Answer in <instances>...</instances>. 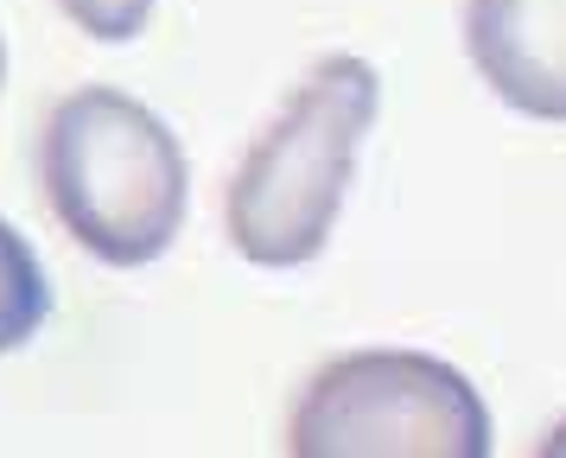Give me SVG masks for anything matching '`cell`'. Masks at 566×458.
<instances>
[{
  "label": "cell",
  "instance_id": "cell-1",
  "mask_svg": "<svg viewBox=\"0 0 566 458\" xmlns=\"http://www.w3.org/2000/svg\"><path fill=\"white\" fill-rule=\"evenodd\" d=\"M45 204L103 268H147L172 249L191 204L179 134L108 83L71 90L39 140Z\"/></svg>",
  "mask_w": 566,
  "mask_h": 458
},
{
  "label": "cell",
  "instance_id": "cell-2",
  "mask_svg": "<svg viewBox=\"0 0 566 458\" xmlns=\"http://www.w3.org/2000/svg\"><path fill=\"white\" fill-rule=\"evenodd\" d=\"M382 76L350 51H332L306 71V83L281 102V115L242 153L223 198V223L242 261L255 268H306L332 242L344 210L357 147L376 127Z\"/></svg>",
  "mask_w": 566,
  "mask_h": 458
},
{
  "label": "cell",
  "instance_id": "cell-3",
  "mask_svg": "<svg viewBox=\"0 0 566 458\" xmlns=\"http://www.w3.org/2000/svg\"><path fill=\"white\" fill-rule=\"evenodd\" d=\"M293 458H484V395L427 351L332 356L286 420Z\"/></svg>",
  "mask_w": 566,
  "mask_h": 458
},
{
  "label": "cell",
  "instance_id": "cell-4",
  "mask_svg": "<svg viewBox=\"0 0 566 458\" xmlns=\"http://www.w3.org/2000/svg\"><path fill=\"white\" fill-rule=\"evenodd\" d=\"M464 51L515 115L566 122V0H464Z\"/></svg>",
  "mask_w": 566,
  "mask_h": 458
},
{
  "label": "cell",
  "instance_id": "cell-5",
  "mask_svg": "<svg viewBox=\"0 0 566 458\" xmlns=\"http://www.w3.org/2000/svg\"><path fill=\"white\" fill-rule=\"evenodd\" d=\"M45 319H52V280L39 268L32 242L0 217V356L32 344Z\"/></svg>",
  "mask_w": 566,
  "mask_h": 458
},
{
  "label": "cell",
  "instance_id": "cell-6",
  "mask_svg": "<svg viewBox=\"0 0 566 458\" xmlns=\"http://www.w3.org/2000/svg\"><path fill=\"white\" fill-rule=\"evenodd\" d=\"M57 7H64V20L77 32L103 39V45H128L154 20V0H57Z\"/></svg>",
  "mask_w": 566,
  "mask_h": 458
},
{
  "label": "cell",
  "instance_id": "cell-7",
  "mask_svg": "<svg viewBox=\"0 0 566 458\" xmlns=\"http://www.w3.org/2000/svg\"><path fill=\"white\" fill-rule=\"evenodd\" d=\"M541 452H566V427L554 433V439H547V446H541Z\"/></svg>",
  "mask_w": 566,
  "mask_h": 458
},
{
  "label": "cell",
  "instance_id": "cell-8",
  "mask_svg": "<svg viewBox=\"0 0 566 458\" xmlns=\"http://www.w3.org/2000/svg\"><path fill=\"white\" fill-rule=\"evenodd\" d=\"M0 83H7V45H0Z\"/></svg>",
  "mask_w": 566,
  "mask_h": 458
}]
</instances>
